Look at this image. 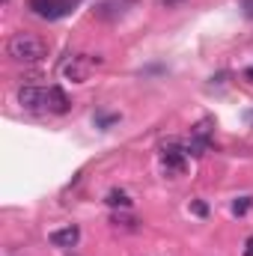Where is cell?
Wrapping results in <instances>:
<instances>
[{
	"label": "cell",
	"instance_id": "30bf717a",
	"mask_svg": "<svg viewBox=\"0 0 253 256\" xmlns=\"http://www.w3.org/2000/svg\"><path fill=\"white\" fill-rule=\"evenodd\" d=\"M250 206H253V196H242V200H236V202H232V212H236V214H244Z\"/></svg>",
	"mask_w": 253,
	"mask_h": 256
},
{
	"label": "cell",
	"instance_id": "8992f818",
	"mask_svg": "<svg viewBox=\"0 0 253 256\" xmlns=\"http://www.w3.org/2000/svg\"><path fill=\"white\" fill-rule=\"evenodd\" d=\"M68 108H72V102H68V96H66L60 86H48V110L51 114H68Z\"/></svg>",
	"mask_w": 253,
	"mask_h": 256
},
{
	"label": "cell",
	"instance_id": "5b68a950",
	"mask_svg": "<svg viewBox=\"0 0 253 256\" xmlns=\"http://www.w3.org/2000/svg\"><path fill=\"white\" fill-rule=\"evenodd\" d=\"M48 238H51L54 248H74L78 238H80V230H78L74 224H68V226H63V230H54Z\"/></svg>",
	"mask_w": 253,
	"mask_h": 256
},
{
	"label": "cell",
	"instance_id": "6da1fadb",
	"mask_svg": "<svg viewBox=\"0 0 253 256\" xmlns=\"http://www.w3.org/2000/svg\"><path fill=\"white\" fill-rule=\"evenodd\" d=\"M6 54L15 63H39V60L48 57V45L39 36H33V33H15L6 42Z\"/></svg>",
	"mask_w": 253,
	"mask_h": 256
},
{
	"label": "cell",
	"instance_id": "7c38bea8",
	"mask_svg": "<svg viewBox=\"0 0 253 256\" xmlns=\"http://www.w3.org/2000/svg\"><path fill=\"white\" fill-rule=\"evenodd\" d=\"M161 6H167V9H173V6H179V3H185V0H158Z\"/></svg>",
	"mask_w": 253,
	"mask_h": 256
},
{
	"label": "cell",
	"instance_id": "5bb4252c",
	"mask_svg": "<svg viewBox=\"0 0 253 256\" xmlns=\"http://www.w3.org/2000/svg\"><path fill=\"white\" fill-rule=\"evenodd\" d=\"M244 6H248V15L253 18V0H244Z\"/></svg>",
	"mask_w": 253,
	"mask_h": 256
},
{
	"label": "cell",
	"instance_id": "8fae6325",
	"mask_svg": "<svg viewBox=\"0 0 253 256\" xmlns=\"http://www.w3.org/2000/svg\"><path fill=\"white\" fill-rule=\"evenodd\" d=\"M190 208H194L200 218H202V214H208V206H206V202H200V200H196V202H190Z\"/></svg>",
	"mask_w": 253,
	"mask_h": 256
},
{
	"label": "cell",
	"instance_id": "4fadbf2b",
	"mask_svg": "<svg viewBox=\"0 0 253 256\" xmlns=\"http://www.w3.org/2000/svg\"><path fill=\"white\" fill-rule=\"evenodd\" d=\"M244 80H250L253 84V68H244Z\"/></svg>",
	"mask_w": 253,
	"mask_h": 256
},
{
	"label": "cell",
	"instance_id": "277c9868",
	"mask_svg": "<svg viewBox=\"0 0 253 256\" xmlns=\"http://www.w3.org/2000/svg\"><path fill=\"white\" fill-rule=\"evenodd\" d=\"M18 102H21L24 110H48V90L27 84V86L18 90Z\"/></svg>",
	"mask_w": 253,
	"mask_h": 256
},
{
	"label": "cell",
	"instance_id": "7a4b0ae2",
	"mask_svg": "<svg viewBox=\"0 0 253 256\" xmlns=\"http://www.w3.org/2000/svg\"><path fill=\"white\" fill-rule=\"evenodd\" d=\"M78 3H80V0H30V9H33L39 18H45V21H57V18L68 15Z\"/></svg>",
	"mask_w": 253,
	"mask_h": 256
},
{
	"label": "cell",
	"instance_id": "9c48e42d",
	"mask_svg": "<svg viewBox=\"0 0 253 256\" xmlns=\"http://www.w3.org/2000/svg\"><path fill=\"white\" fill-rule=\"evenodd\" d=\"M110 224H114V226H122V230H137V226H134L137 220H134V218H126V214H114Z\"/></svg>",
	"mask_w": 253,
	"mask_h": 256
},
{
	"label": "cell",
	"instance_id": "52a82bcc",
	"mask_svg": "<svg viewBox=\"0 0 253 256\" xmlns=\"http://www.w3.org/2000/svg\"><path fill=\"white\" fill-rule=\"evenodd\" d=\"M86 72H90V66L84 63V57H74L72 63L66 66V78H68V80H84Z\"/></svg>",
	"mask_w": 253,
	"mask_h": 256
},
{
	"label": "cell",
	"instance_id": "3957f363",
	"mask_svg": "<svg viewBox=\"0 0 253 256\" xmlns=\"http://www.w3.org/2000/svg\"><path fill=\"white\" fill-rule=\"evenodd\" d=\"M185 155H188V149L179 146L176 140L164 143V149H161V167H164V173H167V176L182 173V170H185Z\"/></svg>",
	"mask_w": 253,
	"mask_h": 256
},
{
	"label": "cell",
	"instance_id": "ba28073f",
	"mask_svg": "<svg viewBox=\"0 0 253 256\" xmlns=\"http://www.w3.org/2000/svg\"><path fill=\"white\" fill-rule=\"evenodd\" d=\"M104 202H108L110 208H131V196H128L126 191H120V188L108 191V196H104Z\"/></svg>",
	"mask_w": 253,
	"mask_h": 256
},
{
	"label": "cell",
	"instance_id": "9a60e30c",
	"mask_svg": "<svg viewBox=\"0 0 253 256\" xmlns=\"http://www.w3.org/2000/svg\"><path fill=\"white\" fill-rule=\"evenodd\" d=\"M244 256H253V238L248 242V250H244Z\"/></svg>",
	"mask_w": 253,
	"mask_h": 256
}]
</instances>
